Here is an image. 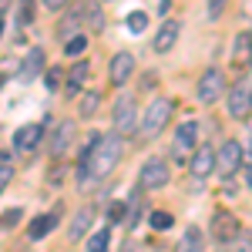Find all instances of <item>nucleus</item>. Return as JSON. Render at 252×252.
<instances>
[{"mask_svg":"<svg viewBox=\"0 0 252 252\" xmlns=\"http://www.w3.org/2000/svg\"><path fill=\"white\" fill-rule=\"evenodd\" d=\"M118 158H121V138L91 131V141H88V148L81 152V161L91 168L94 182H101V178H108V175L115 172Z\"/></svg>","mask_w":252,"mask_h":252,"instance_id":"obj_1","label":"nucleus"},{"mask_svg":"<svg viewBox=\"0 0 252 252\" xmlns=\"http://www.w3.org/2000/svg\"><path fill=\"white\" fill-rule=\"evenodd\" d=\"M172 97H155L148 108H145V121H141V138H158L165 121L172 118Z\"/></svg>","mask_w":252,"mask_h":252,"instance_id":"obj_2","label":"nucleus"},{"mask_svg":"<svg viewBox=\"0 0 252 252\" xmlns=\"http://www.w3.org/2000/svg\"><path fill=\"white\" fill-rule=\"evenodd\" d=\"M168 178H172L168 165H165L161 158H148V161L141 165V172H138V185H141V189H165Z\"/></svg>","mask_w":252,"mask_h":252,"instance_id":"obj_3","label":"nucleus"},{"mask_svg":"<svg viewBox=\"0 0 252 252\" xmlns=\"http://www.w3.org/2000/svg\"><path fill=\"white\" fill-rule=\"evenodd\" d=\"M215 168L222 172V178H232L242 168V145L239 141H225L219 152H215Z\"/></svg>","mask_w":252,"mask_h":252,"instance_id":"obj_4","label":"nucleus"},{"mask_svg":"<svg viewBox=\"0 0 252 252\" xmlns=\"http://www.w3.org/2000/svg\"><path fill=\"white\" fill-rule=\"evenodd\" d=\"M222 88H225L222 71H219V67H209V71L198 78V101H202V104H215L219 94H222Z\"/></svg>","mask_w":252,"mask_h":252,"instance_id":"obj_5","label":"nucleus"},{"mask_svg":"<svg viewBox=\"0 0 252 252\" xmlns=\"http://www.w3.org/2000/svg\"><path fill=\"white\" fill-rule=\"evenodd\" d=\"M212 239L222 242V246H225V242H235V239H239V219H235L232 212H225V209L215 212L212 215Z\"/></svg>","mask_w":252,"mask_h":252,"instance_id":"obj_6","label":"nucleus"},{"mask_svg":"<svg viewBox=\"0 0 252 252\" xmlns=\"http://www.w3.org/2000/svg\"><path fill=\"white\" fill-rule=\"evenodd\" d=\"M111 121H115V131H118V135H128V131H135V101H131L128 94L118 97Z\"/></svg>","mask_w":252,"mask_h":252,"instance_id":"obj_7","label":"nucleus"},{"mask_svg":"<svg viewBox=\"0 0 252 252\" xmlns=\"http://www.w3.org/2000/svg\"><path fill=\"white\" fill-rule=\"evenodd\" d=\"M131 71H135V54H128V51H118L111 58V64H108V78H111L115 88L131 78Z\"/></svg>","mask_w":252,"mask_h":252,"instance_id":"obj_8","label":"nucleus"},{"mask_svg":"<svg viewBox=\"0 0 252 252\" xmlns=\"http://www.w3.org/2000/svg\"><path fill=\"white\" fill-rule=\"evenodd\" d=\"M189 168H192V175L198 178V182H202L205 175H212L215 172V148L212 145H198L192 161H189Z\"/></svg>","mask_w":252,"mask_h":252,"instance_id":"obj_9","label":"nucleus"},{"mask_svg":"<svg viewBox=\"0 0 252 252\" xmlns=\"http://www.w3.org/2000/svg\"><path fill=\"white\" fill-rule=\"evenodd\" d=\"M71 141H74V121H61L51 135V158H61L71 148Z\"/></svg>","mask_w":252,"mask_h":252,"instance_id":"obj_10","label":"nucleus"},{"mask_svg":"<svg viewBox=\"0 0 252 252\" xmlns=\"http://www.w3.org/2000/svg\"><path fill=\"white\" fill-rule=\"evenodd\" d=\"M40 138H44V125H20L17 135H14V148L17 152H34Z\"/></svg>","mask_w":252,"mask_h":252,"instance_id":"obj_11","label":"nucleus"},{"mask_svg":"<svg viewBox=\"0 0 252 252\" xmlns=\"http://www.w3.org/2000/svg\"><path fill=\"white\" fill-rule=\"evenodd\" d=\"M192 148H198V121H185V125H178V131H175V152L185 155V152H192Z\"/></svg>","mask_w":252,"mask_h":252,"instance_id":"obj_12","label":"nucleus"},{"mask_svg":"<svg viewBox=\"0 0 252 252\" xmlns=\"http://www.w3.org/2000/svg\"><path fill=\"white\" fill-rule=\"evenodd\" d=\"M58 222H61V209H54V212H44V215H37V219L27 225V235L37 242V239H44V235L54 232V229H58Z\"/></svg>","mask_w":252,"mask_h":252,"instance_id":"obj_13","label":"nucleus"},{"mask_svg":"<svg viewBox=\"0 0 252 252\" xmlns=\"http://www.w3.org/2000/svg\"><path fill=\"white\" fill-rule=\"evenodd\" d=\"M178 34H182V24H178V20H165V24L158 27V34H155V51L158 54H168L175 47V40H178Z\"/></svg>","mask_w":252,"mask_h":252,"instance_id":"obj_14","label":"nucleus"},{"mask_svg":"<svg viewBox=\"0 0 252 252\" xmlns=\"http://www.w3.org/2000/svg\"><path fill=\"white\" fill-rule=\"evenodd\" d=\"M81 24H84V7H71V10L61 17V24H58V37H61V40L78 37Z\"/></svg>","mask_w":252,"mask_h":252,"instance_id":"obj_15","label":"nucleus"},{"mask_svg":"<svg viewBox=\"0 0 252 252\" xmlns=\"http://www.w3.org/2000/svg\"><path fill=\"white\" fill-rule=\"evenodd\" d=\"M252 108V91L246 88V84H235L232 94H229V115L232 118H246Z\"/></svg>","mask_w":252,"mask_h":252,"instance_id":"obj_16","label":"nucleus"},{"mask_svg":"<svg viewBox=\"0 0 252 252\" xmlns=\"http://www.w3.org/2000/svg\"><path fill=\"white\" fill-rule=\"evenodd\" d=\"M40 67H44V51H40V47L27 51V58H24V64H20V81H34Z\"/></svg>","mask_w":252,"mask_h":252,"instance_id":"obj_17","label":"nucleus"},{"mask_svg":"<svg viewBox=\"0 0 252 252\" xmlns=\"http://www.w3.org/2000/svg\"><path fill=\"white\" fill-rule=\"evenodd\" d=\"M88 74H91V67H88V61H78L74 67H71V74H67V94H78L81 88H84V81H88Z\"/></svg>","mask_w":252,"mask_h":252,"instance_id":"obj_18","label":"nucleus"},{"mask_svg":"<svg viewBox=\"0 0 252 252\" xmlns=\"http://www.w3.org/2000/svg\"><path fill=\"white\" fill-rule=\"evenodd\" d=\"M249 61H252V34H239L235 37V51H232V64L246 67Z\"/></svg>","mask_w":252,"mask_h":252,"instance_id":"obj_19","label":"nucleus"},{"mask_svg":"<svg viewBox=\"0 0 252 252\" xmlns=\"http://www.w3.org/2000/svg\"><path fill=\"white\" fill-rule=\"evenodd\" d=\"M175 252H205V242H202V232H198L195 225H189V229H185V235H182V242L175 246Z\"/></svg>","mask_w":252,"mask_h":252,"instance_id":"obj_20","label":"nucleus"},{"mask_svg":"<svg viewBox=\"0 0 252 252\" xmlns=\"http://www.w3.org/2000/svg\"><path fill=\"white\" fill-rule=\"evenodd\" d=\"M84 27H91V31H104V10H101V0H88V3H84Z\"/></svg>","mask_w":252,"mask_h":252,"instance_id":"obj_21","label":"nucleus"},{"mask_svg":"<svg viewBox=\"0 0 252 252\" xmlns=\"http://www.w3.org/2000/svg\"><path fill=\"white\" fill-rule=\"evenodd\" d=\"M91 209H81L78 215H74V222H71V242H81V239H84V235H88V229H91Z\"/></svg>","mask_w":252,"mask_h":252,"instance_id":"obj_22","label":"nucleus"},{"mask_svg":"<svg viewBox=\"0 0 252 252\" xmlns=\"http://www.w3.org/2000/svg\"><path fill=\"white\" fill-rule=\"evenodd\" d=\"M108 242H111L108 229H97V232H91V239L84 246H88V252H108Z\"/></svg>","mask_w":252,"mask_h":252,"instance_id":"obj_23","label":"nucleus"},{"mask_svg":"<svg viewBox=\"0 0 252 252\" xmlns=\"http://www.w3.org/2000/svg\"><path fill=\"white\" fill-rule=\"evenodd\" d=\"M125 27H128L131 34H141V31L148 27V14H145V10H131V14L125 17Z\"/></svg>","mask_w":252,"mask_h":252,"instance_id":"obj_24","label":"nucleus"},{"mask_svg":"<svg viewBox=\"0 0 252 252\" xmlns=\"http://www.w3.org/2000/svg\"><path fill=\"white\" fill-rule=\"evenodd\" d=\"M84 47H88V37H84V34L64 40V54H67V58H81V54H84Z\"/></svg>","mask_w":252,"mask_h":252,"instance_id":"obj_25","label":"nucleus"},{"mask_svg":"<svg viewBox=\"0 0 252 252\" xmlns=\"http://www.w3.org/2000/svg\"><path fill=\"white\" fill-rule=\"evenodd\" d=\"M97 104H101V91H88V94L81 97V115L91 118L97 111Z\"/></svg>","mask_w":252,"mask_h":252,"instance_id":"obj_26","label":"nucleus"},{"mask_svg":"<svg viewBox=\"0 0 252 252\" xmlns=\"http://www.w3.org/2000/svg\"><path fill=\"white\" fill-rule=\"evenodd\" d=\"M14 178V168H10V152H0V192L10 185Z\"/></svg>","mask_w":252,"mask_h":252,"instance_id":"obj_27","label":"nucleus"},{"mask_svg":"<svg viewBox=\"0 0 252 252\" xmlns=\"http://www.w3.org/2000/svg\"><path fill=\"white\" fill-rule=\"evenodd\" d=\"M172 225H175L172 212H152V229H155V232H165V229H172Z\"/></svg>","mask_w":252,"mask_h":252,"instance_id":"obj_28","label":"nucleus"},{"mask_svg":"<svg viewBox=\"0 0 252 252\" xmlns=\"http://www.w3.org/2000/svg\"><path fill=\"white\" fill-rule=\"evenodd\" d=\"M125 215H128V205H125V202H111V205H108V219H111V222H125Z\"/></svg>","mask_w":252,"mask_h":252,"instance_id":"obj_29","label":"nucleus"},{"mask_svg":"<svg viewBox=\"0 0 252 252\" xmlns=\"http://www.w3.org/2000/svg\"><path fill=\"white\" fill-rule=\"evenodd\" d=\"M61 74H64L61 67H51V71H47V78H44V84H47V91H58V88H61Z\"/></svg>","mask_w":252,"mask_h":252,"instance_id":"obj_30","label":"nucleus"},{"mask_svg":"<svg viewBox=\"0 0 252 252\" xmlns=\"http://www.w3.org/2000/svg\"><path fill=\"white\" fill-rule=\"evenodd\" d=\"M20 215H24V212H20V209H10V212L3 215V225H7V229H14V225H17V222H20Z\"/></svg>","mask_w":252,"mask_h":252,"instance_id":"obj_31","label":"nucleus"},{"mask_svg":"<svg viewBox=\"0 0 252 252\" xmlns=\"http://www.w3.org/2000/svg\"><path fill=\"white\" fill-rule=\"evenodd\" d=\"M64 3H67V0H44V7H47V10H61Z\"/></svg>","mask_w":252,"mask_h":252,"instance_id":"obj_32","label":"nucleus"},{"mask_svg":"<svg viewBox=\"0 0 252 252\" xmlns=\"http://www.w3.org/2000/svg\"><path fill=\"white\" fill-rule=\"evenodd\" d=\"M242 182H246V189H252V168H246V175H242Z\"/></svg>","mask_w":252,"mask_h":252,"instance_id":"obj_33","label":"nucleus"},{"mask_svg":"<svg viewBox=\"0 0 252 252\" xmlns=\"http://www.w3.org/2000/svg\"><path fill=\"white\" fill-rule=\"evenodd\" d=\"M0 34H3V17H0Z\"/></svg>","mask_w":252,"mask_h":252,"instance_id":"obj_34","label":"nucleus"},{"mask_svg":"<svg viewBox=\"0 0 252 252\" xmlns=\"http://www.w3.org/2000/svg\"><path fill=\"white\" fill-rule=\"evenodd\" d=\"M0 84H3V74H0Z\"/></svg>","mask_w":252,"mask_h":252,"instance_id":"obj_35","label":"nucleus"},{"mask_svg":"<svg viewBox=\"0 0 252 252\" xmlns=\"http://www.w3.org/2000/svg\"><path fill=\"white\" fill-rule=\"evenodd\" d=\"M219 252H229V249H219Z\"/></svg>","mask_w":252,"mask_h":252,"instance_id":"obj_36","label":"nucleus"},{"mask_svg":"<svg viewBox=\"0 0 252 252\" xmlns=\"http://www.w3.org/2000/svg\"><path fill=\"white\" fill-rule=\"evenodd\" d=\"M101 3H104V0H101Z\"/></svg>","mask_w":252,"mask_h":252,"instance_id":"obj_37","label":"nucleus"}]
</instances>
